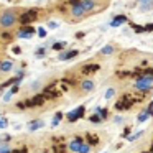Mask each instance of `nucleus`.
I'll return each instance as SVG.
<instances>
[{
  "instance_id": "obj_1",
  "label": "nucleus",
  "mask_w": 153,
  "mask_h": 153,
  "mask_svg": "<svg viewBox=\"0 0 153 153\" xmlns=\"http://www.w3.org/2000/svg\"><path fill=\"white\" fill-rule=\"evenodd\" d=\"M20 10L18 8H4L0 10V30H12L18 23Z\"/></svg>"
},
{
  "instance_id": "obj_2",
  "label": "nucleus",
  "mask_w": 153,
  "mask_h": 153,
  "mask_svg": "<svg viewBox=\"0 0 153 153\" xmlns=\"http://www.w3.org/2000/svg\"><path fill=\"white\" fill-rule=\"evenodd\" d=\"M66 20H68V23H79L81 20H84V18H87L89 15L86 13V10L82 8V5L77 2V4H73L69 8H68V12L66 13Z\"/></svg>"
},
{
  "instance_id": "obj_3",
  "label": "nucleus",
  "mask_w": 153,
  "mask_h": 153,
  "mask_svg": "<svg viewBox=\"0 0 153 153\" xmlns=\"http://www.w3.org/2000/svg\"><path fill=\"white\" fill-rule=\"evenodd\" d=\"M79 4L82 5L86 13L91 17V15H96V13H99V12L105 10L109 2H100V0H79Z\"/></svg>"
},
{
  "instance_id": "obj_4",
  "label": "nucleus",
  "mask_w": 153,
  "mask_h": 153,
  "mask_svg": "<svg viewBox=\"0 0 153 153\" xmlns=\"http://www.w3.org/2000/svg\"><path fill=\"white\" fill-rule=\"evenodd\" d=\"M133 89L138 91V92H148V91H152L153 89V74L143 73L142 76H138L135 84H133Z\"/></svg>"
},
{
  "instance_id": "obj_5",
  "label": "nucleus",
  "mask_w": 153,
  "mask_h": 153,
  "mask_svg": "<svg viewBox=\"0 0 153 153\" xmlns=\"http://www.w3.org/2000/svg\"><path fill=\"white\" fill-rule=\"evenodd\" d=\"M94 91H96V82H94L92 79H82L73 89V94L76 97H84V96H87V94L94 92Z\"/></svg>"
},
{
  "instance_id": "obj_6",
  "label": "nucleus",
  "mask_w": 153,
  "mask_h": 153,
  "mask_svg": "<svg viewBox=\"0 0 153 153\" xmlns=\"http://www.w3.org/2000/svg\"><path fill=\"white\" fill-rule=\"evenodd\" d=\"M36 18H38V10L36 8H28V10H25L23 13H20L18 23H20L22 27H27V25H30L31 22H35Z\"/></svg>"
},
{
  "instance_id": "obj_7",
  "label": "nucleus",
  "mask_w": 153,
  "mask_h": 153,
  "mask_svg": "<svg viewBox=\"0 0 153 153\" xmlns=\"http://www.w3.org/2000/svg\"><path fill=\"white\" fill-rule=\"evenodd\" d=\"M84 114H86V105H79V107H76L74 110H71V112L66 114V120L69 123L77 122L79 119H82V117H84Z\"/></svg>"
},
{
  "instance_id": "obj_8",
  "label": "nucleus",
  "mask_w": 153,
  "mask_h": 153,
  "mask_svg": "<svg viewBox=\"0 0 153 153\" xmlns=\"http://www.w3.org/2000/svg\"><path fill=\"white\" fill-rule=\"evenodd\" d=\"M84 142H86V140H84L82 137H73L66 145L68 152L69 153H79V150H81V146H82Z\"/></svg>"
},
{
  "instance_id": "obj_9",
  "label": "nucleus",
  "mask_w": 153,
  "mask_h": 153,
  "mask_svg": "<svg viewBox=\"0 0 153 153\" xmlns=\"http://www.w3.org/2000/svg\"><path fill=\"white\" fill-rule=\"evenodd\" d=\"M35 27H30V25H27V27H22L20 30H18V33H17V36H20V38H25V40H28V38L31 36V35H35Z\"/></svg>"
},
{
  "instance_id": "obj_10",
  "label": "nucleus",
  "mask_w": 153,
  "mask_h": 153,
  "mask_svg": "<svg viewBox=\"0 0 153 153\" xmlns=\"http://www.w3.org/2000/svg\"><path fill=\"white\" fill-rule=\"evenodd\" d=\"M77 54H79V51H77V50H63V53H59V58H58V59H59V61H68V59L76 58Z\"/></svg>"
},
{
  "instance_id": "obj_11",
  "label": "nucleus",
  "mask_w": 153,
  "mask_h": 153,
  "mask_svg": "<svg viewBox=\"0 0 153 153\" xmlns=\"http://www.w3.org/2000/svg\"><path fill=\"white\" fill-rule=\"evenodd\" d=\"M13 66H15L13 59H4V61H0V73H2V74L10 73V71L13 69Z\"/></svg>"
},
{
  "instance_id": "obj_12",
  "label": "nucleus",
  "mask_w": 153,
  "mask_h": 153,
  "mask_svg": "<svg viewBox=\"0 0 153 153\" xmlns=\"http://www.w3.org/2000/svg\"><path fill=\"white\" fill-rule=\"evenodd\" d=\"M132 107V102H128V99L127 97H120L119 100L115 102V109L117 110H127Z\"/></svg>"
},
{
  "instance_id": "obj_13",
  "label": "nucleus",
  "mask_w": 153,
  "mask_h": 153,
  "mask_svg": "<svg viewBox=\"0 0 153 153\" xmlns=\"http://www.w3.org/2000/svg\"><path fill=\"white\" fill-rule=\"evenodd\" d=\"M28 130L30 132H35V130H40L41 127H45V120L43 119H35V120H31V122H28Z\"/></svg>"
},
{
  "instance_id": "obj_14",
  "label": "nucleus",
  "mask_w": 153,
  "mask_h": 153,
  "mask_svg": "<svg viewBox=\"0 0 153 153\" xmlns=\"http://www.w3.org/2000/svg\"><path fill=\"white\" fill-rule=\"evenodd\" d=\"M99 69H100V64H86V66L81 68L82 74H94V73H97Z\"/></svg>"
},
{
  "instance_id": "obj_15",
  "label": "nucleus",
  "mask_w": 153,
  "mask_h": 153,
  "mask_svg": "<svg viewBox=\"0 0 153 153\" xmlns=\"http://www.w3.org/2000/svg\"><path fill=\"white\" fill-rule=\"evenodd\" d=\"M115 50H117L115 45H112V43H110V45H105V46H104L102 50L99 51V56H110V54L115 53Z\"/></svg>"
},
{
  "instance_id": "obj_16",
  "label": "nucleus",
  "mask_w": 153,
  "mask_h": 153,
  "mask_svg": "<svg viewBox=\"0 0 153 153\" xmlns=\"http://www.w3.org/2000/svg\"><path fill=\"white\" fill-rule=\"evenodd\" d=\"M125 22H128V18H127L125 15H115V17L112 18V22H110V27H120V25L125 23Z\"/></svg>"
},
{
  "instance_id": "obj_17",
  "label": "nucleus",
  "mask_w": 153,
  "mask_h": 153,
  "mask_svg": "<svg viewBox=\"0 0 153 153\" xmlns=\"http://www.w3.org/2000/svg\"><path fill=\"white\" fill-rule=\"evenodd\" d=\"M153 8V0H140V12H146Z\"/></svg>"
},
{
  "instance_id": "obj_18",
  "label": "nucleus",
  "mask_w": 153,
  "mask_h": 153,
  "mask_svg": "<svg viewBox=\"0 0 153 153\" xmlns=\"http://www.w3.org/2000/svg\"><path fill=\"white\" fill-rule=\"evenodd\" d=\"M150 117H152V115H150V112L145 109V110H142V112H140L138 115H137V122H138V123H143V122H146V120H148Z\"/></svg>"
},
{
  "instance_id": "obj_19",
  "label": "nucleus",
  "mask_w": 153,
  "mask_h": 153,
  "mask_svg": "<svg viewBox=\"0 0 153 153\" xmlns=\"http://www.w3.org/2000/svg\"><path fill=\"white\" fill-rule=\"evenodd\" d=\"M96 114H99L100 117H102V120H107L109 119V110L105 109V107H96Z\"/></svg>"
},
{
  "instance_id": "obj_20",
  "label": "nucleus",
  "mask_w": 153,
  "mask_h": 153,
  "mask_svg": "<svg viewBox=\"0 0 153 153\" xmlns=\"http://www.w3.org/2000/svg\"><path fill=\"white\" fill-rule=\"evenodd\" d=\"M66 41H56V43L53 45V46H51V50H54V51H63L64 48H66Z\"/></svg>"
},
{
  "instance_id": "obj_21",
  "label": "nucleus",
  "mask_w": 153,
  "mask_h": 153,
  "mask_svg": "<svg viewBox=\"0 0 153 153\" xmlns=\"http://www.w3.org/2000/svg\"><path fill=\"white\" fill-rule=\"evenodd\" d=\"M79 153H92V145H89L87 142L82 143V146H81Z\"/></svg>"
},
{
  "instance_id": "obj_22",
  "label": "nucleus",
  "mask_w": 153,
  "mask_h": 153,
  "mask_svg": "<svg viewBox=\"0 0 153 153\" xmlns=\"http://www.w3.org/2000/svg\"><path fill=\"white\" fill-rule=\"evenodd\" d=\"M89 122H92V123H102L104 120H102V117H100L99 114H92V115L89 117Z\"/></svg>"
},
{
  "instance_id": "obj_23",
  "label": "nucleus",
  "mask_w": 153,
  "mask_h": 153,
  "mask_svg": "<svg viewBox=\"0 0 153 153\" xmlns=\"http://www.w3.org/2000/svg\"><path fill=\"white\" fill-rule=\"evenodd\" d=\"M0 153H13V150H12V146L8 143H2L0 145Z\"/></svg>"
},
{
  "instance_id": "obj_24",
  "label": "nucleus",
  "mask_w": 153,
  "mask_h": 153,
  "mask_svg": "<svg viewBox=\"0 0 153 153\" xmlns=\"http://www.w3.org/2000/svg\"><path fill=\"white\" fill-rule=\"evenodd\" d=\"M114 96H115V89H114V87H109V89L105 91V96L104 97H105V100H110Z\"/></svg>"
},
{
  "instance_id": "obj_25",
  "label": "nucleus",
  "mask_w": 153,
  "mask_h": 153,
  "mask_svg": "<svg viewBox=\"0 0 153 153\" xmlns=\"http://www.w3.org/2000/svg\"><path fill=\"white\" fill-rule=\"evenodd\" d=\"M63 117H64V115H63V114H61V112H58V114H56V115H54V117H53V122H51V123H53V127H56V125H58V123H59V120H61V119H63Z\"/></svg>"
},
{
  "instance_id": "obj_26",
  "label": "nucleus",
  "mask_w": 153,
  "mask_h": 153,
  "mask_svg": "<svg viewBox=\"0 0 153 153\" xmlns=\"http://www.w3.org/2000/svg\"><path fill=\"white\" fill-rule=\"evenodd\" d=\"M5 127H8V119L4 115H0V128H5Z\"/></svg>"
},
{
  "instance_id": "obj_27",
  "label": "nucleus",
  "mask_w": 153,
  "mask_h": 153,
  "mask_svg": "<svg viewBox=\"0 0 153 153\" xmlns=\"http://www.w3.org/2000/svg\"><path fill=\"white\" fill-rule=\"evenodd\" d=\"M10 91H12V94H17L18 91H20V81H18V82H15L13 86L10 87Z\"/></svg>"
},
{
  "instance_id": "obj_28",
  "label": "nucleus",
  "mask_w": 153,
  "mask_h": 153,
  "mask_svg": "<svg viewBox=\"0 0 153 153\" xmlns=\"http://www.w3.org/2000/svg\"><path fill=\"white\" fill-rule=\"evenodd\" d=\"M40 86H41V82H40V81H36V82H33V84L30 86V89L33 91V92H38V89H40Z\"/></svg>"
},
{
  "instance_id": "obj_29",
  "label": "nucleus",
  "mask_w": 153,
  "mask_h": 153,
  "mask_svg": "<svg viewBox=\"0 0 153 153\" xmlns=\"http://www.w3.org/2000/svg\"><path fill=\"white\" fill-rule=\"evenodd\" d=\"M143 135V132H137V133H133L132 137H128V142H135L137 138H140V137Z\"/></svg>"
},
{
  "instance_id": "obj_30",
  "label": "nucleus",
  "mask_w": 153,
  "mask_h": 153,
  "mask_svg": "<svg viewBox=\"0 0 153 153\" xmlns=\"http://www.w3.org/2000/svg\"><path fill=\"white\" fill-rule=\"evenodd\" d=\"M10 140H12L10 135H2V137H0V145H2V143H8Z\"/></svg>"
},
{
  "instance_id": "obj_31",
  "label": "nucleus",
  "mask_w": 153,
  "mask_h": 153,
  "mask_svg": "<svg viewBox=\"0 0 153 153\" xmlns=\"http://www.w3.org/2000/svg\"><path fill=\"white\" fill-rule=\"evenodd\" d=\"M12 96H13V94H12V91H10V89H8V91H7V92H5V94H4V102H8V100H10V99H12Z\"/></svg>"
},
{
  "instance_id": "obj_32",
  "label": "nucleus",
  "mask_w": 153,
  "mask_h": 153,
  "mask_svg": "<svg viewBox=\"0 0 153 153\" xmlns=\"http://www.w3.org/2000/svg\"><path fill=\"white\" fill-rule=\"evenodd\" d=\"M45 51H46V48H45V46H41V48H38V50H36V53H35V54H36L38 58H41V56L45 54Z\"/></svg>"
},
{
  "instance_id": "obj_33",
  "label": "nucleus",
  "mask_w": 153,
  "mask_h": 153,
  "mask_svg": "<svg viewBox=\"0 0 153 153\" xmlns=\"http://www.w3.org/2000/svg\"><path fill=\"white\" fill-rule=\"evenodd\" d=\"M132 27L137 33H143V31H145V27H138V25H132Z\"/></svg>"
},
{
  "instance_id": "obj_34",
  "label": "nucleus",
  "mask_w": 153,
  "mask_h": 153,
  "mask_svg": "<svg viewBox=\"0 0 153 153\" xmlns=\"http://www.w3.org/2000/svg\"><path fill=\"white\" fill-rule=\"evenodd\" d=\"M38 35H40L41 38H45L46 36V30H45V28H38Z\"/></svg>"
},
{
  "instance_id": "obj_35",
  "label": "nucleus",
  "mask_w": 153,
  "mask_h": 153,
  "mask_svg": "<svg viewBox=\"0 0 153 153\" xmlns=\"http://www.w3.org/2000/svg\"><path fill=\"white\" fill-rule=\"evenodd\" d=\"M146 110H148V112H150V115L153 117V100L148 104V107H146Z\"/></svg>"
},
{
  "instance_id": "obj_36",
  "label": "nucleus",
  "mask_w": 153,
  "mask_h": 153,
  "mask_svg": "<svg viewBox=\"0 0 153 153\" xmlns=\"http://www.w3.org/2000/svg\"><path fill=\"white\" fill-rule=\"evenodd\" d=\"M84 35H86L84 31H77V33H76V38H77V40H81V38H84Z\"/></svg>"
},
{
  "instance_id": "obj_37",
  "label": "nucleus",
  "mask_w": 153,
  "mask_h": 153,
  "mask_svg": "<svg viewBox=\"0 0 153 153\" xmlns=\"http://www.w3.org/2000/svg\"><path fill=\"white\" fill-rule=\"evenodd\" d=\"M48 28H58V23H54V22H50V23H48Z\"/></svg>"
},
{
  "instance_id": "obj_38",
  "label": "nucleus",
  "mask_w": 153,
  "mask_h": 153,
  "mask_svg": "<svg viewBox=\"0 0 153 153\" xmlns=\"http://www.w3.org/2000/svg\"><path fill=\"white\" fill-rule=\"evenodd\" d=\"M13 53H15V54H20V53H22V50H20L18 46H13Z\"/></svg>"
},
{
  "instance_id": "obj_39",
  "label": "nucleus",
  "mask_w": 153,
  "mask_h": 153,
  "mask_svg": "<svg viewBox=\"0 0 153 153\" xmlns=\"http://www.w3.org/2000/svg\"><path fill=\"white\" fill-rule=\"evenodd\" d=\"M122 120H123V119H122V117L119 115V117H115V119H114V122H115V123H120V122H122Z\"/></svg>"
},
{
  "instance_id": "obj_40",
  "label": "nucleus",
  "mask_w": 153,
  "mask_h": 153,
  "mask_svg": "<svg viewBox=\"0 0 153 153\" xmlns=\"http://www.w3.org/2000/svg\"><path fill=\"white\" fill-rule=\"evenodd\" d=\"M128 133H130V128H125V130H123V133H122V137H127Z\"/></svg>"
},
{
  "instance_id": "obj_41",
  "label": "nucleus",
  "mask_w": 153,
  "mask_h": 153,
  "mask_svg": "<svg viewBox=\"0 0 153 153\" xmlns=\"http://www.w3.org/2000/svg\"><path fill=\"white\" fill-rule=\"evenodd\" d=\"M13 153H27V150L23 148V150H18V152H13Z\"/></svg>"
},
{
  "instance_id": "obj_42",
  "label": "nucleus",
  "mask_w": 153,
  "mask_h": 153,
  "mask_svg": "<svg viewBox=\"0 0 153 153\" xmlns=\"http://www.w3.org/2000/svg\"><path fill=\"white\" fill-rule=\"evenodd\" d=\"M100 2H109V0H100Z\"/></svg>"
},
{
  "instance_id": "obj_43",
  "label": "nucleus",
  "mask_w": 153,
  "mask_h": 153,
  "mask_svg": "<svg viewBox=\"0 0 153 153\" xmlns=\"http://www.w3.org/2000/svg\"><path fill=\"white\" fill-rule=\"evenodd\" d=\"M152 153H153V143H152Z\"/></svg>"
},
{
  "instance_id": "obj_44",
  "label": "nucleus",
  "mask_w": 153,
  "mask_h": 153,
  "mask_svg": "<svg viewBox=\"0 0 153 153\" xmlns=\"http://www.w3.org/2000/svg\"><path fill=\"white\" fill-rule=\"evenodd\" d=\"M41 153H50V152H41Z\"/></svg>"
},
{
  "instance_id": "obj_45",
  "label": "nucleus",
  "mask_w": 153,
  "mask_h": 153,
  "mask_svg": "<svg viewBox=\"0 0 153 153\" xmlns=\"http://www.w3.org/2000/svg\"><path fill=\"white\" fill-rule=\"evenodd\" d=\"M145 153H152V152H145Z\"/></svg>"
}]
</instances>
